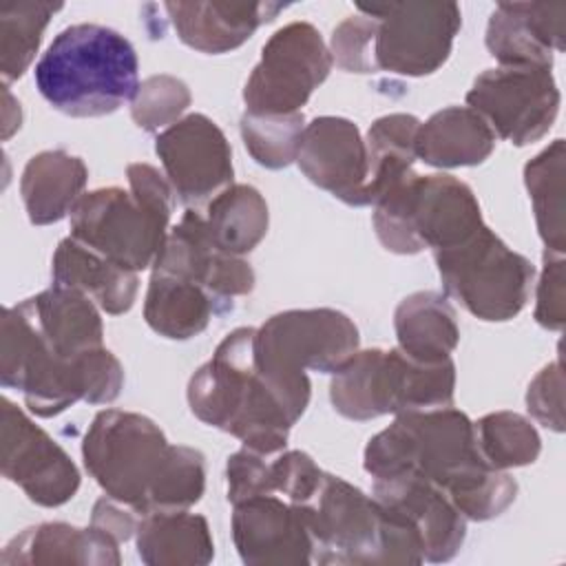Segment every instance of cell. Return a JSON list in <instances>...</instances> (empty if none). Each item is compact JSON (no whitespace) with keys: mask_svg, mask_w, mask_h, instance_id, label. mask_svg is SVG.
I'll use <instances>...</instances> for the list:
<instances>
[{"mask_svg":"<svg viewBox=\"0 0 566 566\" xmlns=\"http://www.w3.org/2000/svg\"><path fill=\"white\" fill-rule=\"evenodd\" d=\"M139 513L108 495L99 497L93 506V515H91V526L99 528L102 533H106L108 537H113L117 544L128 542L142 517H137Z\"/></svg>","mask_w":566,"mask_h":566,"instance_id":"obj_43","label":"cell"},{"mask_svg":"<svg viewBox=\"0 0 566 566\" xmlns=\"http://www.w3.org/2000/svg\"><path fill=\"white\" fill-rule=\"evenodd\" d=\"M495 133L469 106H447L420 122L416 159L433 168H462L486 161L495 148Z\"/></svg>","mask_w":566,"mask_h":566,"instance_id":"obj_27","label":"cell"},{"mask_svg":"<svg viewBox=\"0 0 566 566\" xmlns=\"http://www.w3.org/2000/svg\"><path fill=\"white\" fill-rule=\"evenodd\" d=\"M566 2H500L486 24V49L500 66L553 69L564 51Z\"/></svg>","mask_w":566,"mask_h":566,"instance_id":"obj_21","label":"cell"},{"mask_svg":"<svg viewBox=\"0 0 566 566\" xmlns=\"http://www.w3.org/2000/svg\"><path fill=\"white\" fill-rule=\"evenodd\" d=\"M135 46L115 29L80 22L62 29L35 64L40 95L69 117H102L133 102Z\"/></svg>","mask_w":566,"mask_h":566,"instance_id":"obj_5","label":"cell"},{"mask_svg":"<svg viewBox=\"0 0 566 566\" xmlns=\"http://www.w3.org/2000/svg\"><path fill=\"white\" fill-rule=\"evenodd\" d=\"M394 329L398 349L427 363L451 358L460 343L455 312L447 296L433 290L405 296L394 312Z\"/></svg>","mask_w":566,"mask_h":566,"instance_id":"obj_30","label":"cell"},{"mask_svg":"<svg viewBox=\"0 0 566 566\" xmlns=\"http://www.w3.org/2000/svg\"><path fill=\"white\" fill-rule=\"evenodd\" d=\"M239 128L250 157L263 168L281 170L296 161L305 117L301 111L287 115L243 113Z\"/></svg>","mask_w":566,"mask_h":566,"instance_id":"obj_36","label":"cell"},{"mask_svg":"<svg viewBox=\"0 0 566 566\" xmlns=\"http://www.w3.org/2000/svg\"><path fill=\"white\" fill-rule=\"evenodd\" d=\"M190 99L184 80L166 73L150 75L139 84L130 102V117L146 133L166 130L181 119Z\"/></svg>","mask_w":566,"mask_h":566,"instance_id":"obj_37","label":"cell"},{"mask_svg":"<svg viewBox=\"0 0 566 566\" xmlns=\"http://www.w3.org/2000/svg\"><path fill=\"white\" fill-rule=\"evenodd\" d=\"M62 4L9 2L0 9V73L4 84L24 75L31 66L44 29Z\"/></svg>","mask_w":566,"mask_h":566,"instance_id":"obj_34","label":"cell"},{"mask_svg":"<svg viewBox=\"0 0 566 566\" xmlns=\"http://www.w3.org/2000/svg\"><path fill=\"white\" fill-rule=\"evenodd\" d=\"M272 484L274 493H281L292 504H305L318 491L325 471L303 451H285L274 462Z\"/></svg>","mask_w":566,"mask_h":566,"instance_id":"obj_39","label":"cell"},{"mask_svg":"<svg viewBox=\"0 0 566 566\" xmlns=\"http://www.w3.org/2000/svg\"><path fill=\"white\" fill-rule=\"evenodd\" d=\"M559 102L551 69H486L467 93V106L482 115L495 137L513 146L542 139L555 124Z\"/></svg>","mask_w":566,"mask_h":566,"instance_id":"obj_14","label":"cell"},{"mask_svg":"<svg viewBox=\"0 0 566 566\" xmlns=\"http://www.w3.org/2000/svg\"><path fill=\"white\" fill-rule=\"evenodd\" d=\"M358 327L332 307L285 310L254 334L256 367L294 398L310 402V371L334 374L358 352Z\"/></svg>","mask_w":566,"mask_h":566,"instance_id":"obj_10","label":"cell"},{"mask_svg":"<svg viewBox=\"0 0 566 566\" xmlns=\"http://www.w3.org/2000/svg\"><path fill=\"white\" fill-rule=\"evenodd\" d=\"M232 539L248 566H305L314 562V544L303 511L274 493L234 504Z\"/></svg>","mask_w":566,"mask_h":566,"instance_id":"obj_19","label":"cell"},{"mask_svg":"<svg viewBox=\"0 0 566 566\" xmlns=\"http://www.w3.org/2000/svg\"><path fill=\"white\" fill-rule=\"evenodd\" d=\"M20 305L55 354L77 358L104 347L99 307L86 294L51 283V287L20 301Z\"/></svg>","mask_w":566,"mask_h":566,"instance_id":"obj_23","label":"cell"},{"mask_svg":"<svg viewBox=\"0 0 566 566\" xmlns=\"http://www.w3.org/2000/svg\"><path fill=\"white\" fill-rule=\"evenodd\" d=\"M296 164L314 186L343 203L369 206L367 146L352 119L323 115L305 124Z\"/></svg>","mask_w":566,"mask_h":566,"instance_id":"obj_18","label":"cell"},{"mask_svg":"<svg viewBox=\"0 0 566 566\" xmlns=\"http://www.w3.org/2000/svg\"><path fill=\"white\" fill-rule=\"evenodd\" d=\"M376 20L374 60L378 71L422 77L436 73L451 55L462 27L455 2H358Z\"/></svg>","mask_w":566,"mask_h":566,"instance_id":"obj_12","label":"cell"},{"mask_svg":"<svg viewBox=\"0 0 566 566\" xmlns=\"http://www.w3.org/2000/svg\"><path fill=\"white\" fill-rule=\"evenodd\" d=\"M371 495L385 509L402 515L420 535L424 562H449L467 537V517L451 497L429 480L400 473L374 480Z\"/></svg>","mask_w":566,"mask_h":566,"instance_id":"obj_20","label":"cell"},{"mask_svg":"<svg viewBox=\"0 0 566 566\" xmlns=\"http://www.w3.org/2000/svg\"><path fill=\"white\" fill-rule=\"evenodd\" d=\"M119 544L95 526L77 528L64 522H44L18 533L2 551L0 564H82L117 566Z\"/></svg>","mask_w":566,"mask_h":566,"instance_id":"obj_24","label":"cell"},{"mask_svg":"<svg viewBox=\"0 0 566 566\" xmlns=\"http://www.w3.org/2000/svg\"><path fill=\"white\" fill-rule=\"evenodd\" d=\"M528 413L551 431H564V374L562 360H553L531 380L526 389Z\"/></svg>","mask_w":566,"mask_h":566,"instance_id":"obj_41","label":"cell"},{"mask_svg":"<svg viewBox=\"0 0 566 566\" xmlns=\"http://www.w3.org/2000/svg\"><path fill=\"white\" fill-rule=\"evenodd\" d=\"M128 190L111 186L84 192L71 210L75 241L108 261L139 272L155 263L172 214V188L155 166L130 164Z\"/></svg>","mask_w":566,"mask_h":566,"instance_id":"obj_7","label":"cell"},{"mask_svg":"<svg viewBox=\"0 0 566 566\" xmlns=\"http://www.w3.org/2000/svg\"><path fill=\"white\" fill-rule=\"evenodd\" d=\"M363 467L374 478L413 473L442 489L473 522L502 515L517 495V482L480 453L471 418L453 407L398 413L369 438Z\"/></svg>","mask_w":566,"mask_h":566,"instance_id":"obj_1","label":"cell"},{"mask_svg":"<svg viewBox=\"0 0 566 566\" xmlns=\"http://www.w3.org/2000/svg\"><path fill=\"white\" fill-rule=\"evenodd\" d=\"M371 223L382 248L394 254L447 250L484 226L473 190L444 172L407 175L376 199Z\"/></svg>","mask_w":566,"mask_h":566,"instance_id":"obj_9","label":"cell"},{"mask_svg":"<svg viewBox=\"0 0 566 566\" xmlns=\"http://www.w3.org/2000/svg\"><path fill=\"white\" fill-rule=\"evenodd\" d=\"M82 460L108 497L139 515L188 511L206 491L203 453L170 444L142 413L99 411L84 436Z\"/></svg>","mask_w":566,"mask_h":566,"instance_id":"obj_2","label":"cell"},{"mask_svg":"<svg viewBox=\"0 0 566 566\" xmlns=\"http://www.w3.org/2000/svg\"><path fill=\"white\" fill-rule=\"evenodd\" d=\"M473 427L478 449L493 469L509 471L533 464L542 451L535 424L515 411L486 413Z\"/></svg>","mask_w":566,"mask_h":566,"instance_id":"obj_35","label":"cell"},{"mask_svg":"<svg viewBox=\"0 0 566 566\" xmlns=\"http://www.w3.org/2000/svg\"><path fill=\"white\" fill-rule=\"evenodd\" d=\"M2 475L46 509L66 504L80 489L71 455L9 398H2Z\"/></svg>","mask_w":566,"mask_h":566,"instance_id":"obj_16","label":"cell"},{"mask_svg":"<svg viewBox=\"0 0 566 566\" xmlns=\"http://www.w3.org/2000/svg\"><path fill=\"white\" fill-rule=\"evenodd\" d=\"M332 64L329 49L314 24L290 22L281 27L263 44L261 60L245 80V113H298L327 80Z\"/></svg>","mask_w":566,"mask_h":566,"instance_id":"obj_13","label":"cell"},{"mask_svg":"<svg viewBox=\"0 0 566 566\" xmlns=\"http://www.w3.org/2000/svg\"><path fill=\"white\" fill-rule=\"evenodd\" d=\"M135 546L139 559L148 566H206L214 557V542L206 517L188 511L142 515Z\"/></svg>","mask_w":566,"mask_h":566,"instance_id":"obj_29","label":"cell"},{"mask_svg":"<svg viewBox=\"0 0 566 566\" xmlns=\"http://www.w3.org/2000/svg\"><path fill=\"white\" fill-rule=\"evenodd\" d=\"M376 20L356 13L345 18L334 31L329 42V55L332 62H336L347 73H374L376 60H374V42H376Z\"/></svg>","mask_w":566,"mask_h":566,"instance_id":"obj_38","label":"cell"},{"mask_svg":"<svg viewBox=\"0 0 566 566\" xmlns=\"http://www.w3.org/2000/svg\"><path fill=\"white\" fill-rule=\"evenodd\" d=\"M455 365L451 358L427 363L402 349H363L332 374V407L349 420L387 413L427 411L453 405Z\"/></svg>","mask_w":566,"mask_h":566,"instance_id":"obj_8","label":"cell"},{"mask_svg":"<svg viewBox=\"0 0 566 566\" xmlns=\"http://www.w3.org/2000/svg\"><path fill=\"white\" fill-rule=\"evenodd\" d=\"M86 181V164L71 153L55 148L33 155L20 177V195L29 221L33 226L62 221L84 195Z\"/></svg>","mask_w":566,"mask_h":566,"instance_id":"obj_26","label":"cell"},{"mask_svg":"<svg viewBox=\"0 0 566 566\" xmlns=\"http://www.w3.org/2000/svg\"><path fill=\"white\" fill-rule=\"evenodd\" d=\"M226 484H228V502L232 506L250 497L274 493L270 462H265V455L245 447L228 458Z\"/></svg>","mask_w":566,"mask_h":566,"instance_id":"obj_40","label":"cell"},{"mask_svg":"<svg viewBox=\"0 0 566 566\" xmlns=\"http://www.w3.org/2000/svg\"><path fill=\"white\" fill-rule=\"evenodd\" d=\"M206 230L214 248L243 256L268 234L270 212L263 195L248 184H232L206 206Z\"/></svg>","mask_w":566,"mask_h":566,"instance_id":"obj_31","label":"cell"},{"mask_svg":"<svg viewBox=\"0 0 566 566\" xmlns=\"http://www.w3.org/2000/svg\"><path fill=\"white\" fill-rule=\"evenodd\" d=\"M256 327L232 329L188 380V407L261 455L281 453L301 413L265 378L254 358Z\"/></svg>","mask_w":566,"mask_h":566,"instance_id":"obj_3","label":"cell"},{"mask_svg":"<svg viewBox=\"0 0 566 566\" xmlns=\"http://www.w3.org/2000/svg\"><path fill=\"white\" fill-rule=\"evenodd\" d=\"M312 535L316 564H422V539L398 513L338 475L325 473L318 491L296 504Z\"/></svg>","mask_w":566,"mask_h":566,"instance_id":"obj_6","label":"cell"},{"mask_svg":"<svg viewBox=\"0 0 566 566\" xmlns=\"http://www.w3.org/2000/svg\"><path fill=\"white\" fill-rule=\"evenodd\" d=\"M564 139H555L524 166V184L533 203L539 239L546 252L564 254Z\"/></svg>","mask_w":566,"mask_h":566,"instance_id":"obj_33","label":"cell"},{"mask_svg":"<svg viewBox=\"0 0 566 566\" xmlns=\"http://www.w3.org/2000/svg\"><path fill=\"white\" fill-rule=\"evenodd\" d=\"M223 312V305L199 283L153 270L144 318L155 334L170 340H188L199 336L214 314Z\"/></svg>","mask_w":566,"mask_h":566,"instance_id":"obj_28","label":"cell"},{"mask_svg":"<svg viewBox=\"0 0 566 566\" xmlns=\"http://www.w3.org/2000/svg\"><path fill=\"white\" fill-rule=\"evenodd\" d=\"M0 382L18 389L31 413L53 418L75 402H113L124 387V367L106 347L77 358L55 354L15 303L2 312Z\"/></svg>","mask_w":566,"mask_h":566,"instance_id":"obj_4","label":"cell"},{"mask_svg":"<svg viewBox=\"0 0 566 566\" xmlns=\"http://www.w3.org/2000/svg\"><path fill=\"white\" fill-rule=\"evenodd\" d=\"M420 119L409 113L378 117L367 130V201L376 203L391 186L413 172Z\"/></svg>","mask_w":566,"mask_h":566,"instance_id":"obj_32","label":"cell"},{"mask_svg":"<svg viewBox=\"0 0 566 566\" xmlns=\"http://www.w3.org/2000/svg\"><path fill=\"white\" fill-rule=\"evenodd\" d=\"M53 285L86 294L102 312L111 316L126 314L139 290L137 272L126 270L84 243L66 237L57 243L51 259Z\"/></svg>","mask_w":566,"mask_h":566,"instance_id":"obj_25","label":"cell"},{"mask_svg":"<svg viewBox=\"0 0 566 566\" xmlns=\"http://www.w3.org/2000/svg\"><path fill=\"white\" fill-rule=\"evenodd\" d=\"M155 153L164 175L192 210L208 206L212 197L232 186V150L223 130L203 113H190L155 139Z\"/></svg>","mask_w":566,"mask_h":566,"instance_id":"obj_15","label":"cell"},{"mask_svg":"<svg viewBox=\"0 0 566 566\" xmlns=\"http://www.w3.org/2000/svg\"><path fill=\"white\" fill-rule=\"evenodd\" d=\"M153 270L184 276L206 287L228 312L232 298L254 290V270L243 256L214 248L208 237L203 214L188 208L181 221L168 230V237L153 263Z\"/></svg>","mask_w":566,"mask_h":566,"instance_id":"obj_17","label":"cell"},{"mask_svg":"<svg viewBox=\"0 0 566 566\" xmlns=\"http://www.w3.org/2000/svg\"><path fill=\"white\" fill-rule=\"evenodd\" d=\"M535 321L553 332L564 327V254L544 252V270L535 290Z\"/></svg>","mask_w":566,"mask_h":566,"instance_id":"obj_42","label":"cell"},{"mask_svg":"<svg viewBox=\"0 0 566 566\" xmlns=\"http://www.w3.org/2000/svg\"><path fill=\"white\" fill-rule=\"evenodd\" d=\"M164 9L179 40L208 55H221L239 49L252 33L272 22L285 4L279 2H166Z\"/></svg>","mask_w":566,"mask_h":566,"instance_id":"obj_22","label":"cell"},{"mask_svg":"<svg viewBox=\"0 0 566 566\" xmlns=\"http://www.w3.org/2000/svg\"><path fill=\"white\" fill-rule=\"evenodd\" d=\"M433 259L444 292L480 321H511L531 296L533 263L486 223L464 243L433 252Z\"/></svg>","mask_w":566,"mask_h":566,"instance_id":"obj_11","label":"cell"}]
</instances>
